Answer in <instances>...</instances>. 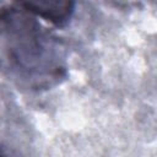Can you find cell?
Here are the masks:
<instances>
[{
  "mask_svg": "<svg viewBox=\"0 0 157 157\" xmlns=\"http://www.w3.org/2000/svg\"><path fill=\"white\" fill-rule=\"evenodd\" d=\"M18 2L34 16L40 17L56 27H64L70 22L75 7V2L72 1L27 0Z\"/></svg>",
  "mask_w": 157,
  "mask_h": 157,
  "instance_id": "7a4b0ae2",
  "label": "cell"
},
{
  "mask_svg": "<svg viewBox=\"0 0 157 157\" xmlns=\"http://www.w3.org/2000/svg\"><path fill=\"white\" fill-rule=\"evenodd\" d=\"M0 56L4 75L23 91H47L67 77L66 43L18 1L1 7Z\"/></svg>",
  "mask_w": 157,
  "mask_h": 157,
  "instance_id": "6da1fadb",
  "label": "cell"
}]
</instances>
